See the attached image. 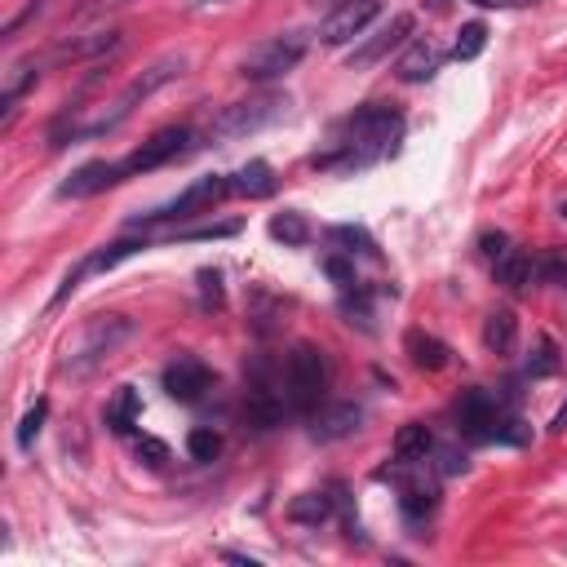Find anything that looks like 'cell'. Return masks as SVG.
Masks as SVG:
<instances>
[{
  "instance_id": "obj_24",
  "label": "cell",
  "mask_w": 567,
  "mask_h": 567,
  "mask_svg": "<svg viewBox=\"0 0 567 567\" xmlns=\"http://www.w3.org/2000/svg\"><path fill=\"white\" fill-rule=\"evenodd\" d=\"M271 235L280 244H288V249H302V244L311 240V226H306L302 213L288 209V213H280V218H271Z\"/></svg>"
},
{
  "instance_id": "obj_15",
  "label": "cell",
  "mask_w": 567,
  "mask_h": 567,
  "mask_svg": "<svg viewBox=\"0 0 567 567\" xmlns=\"http://www.w3.org/2000/svg\"><path fill=\"white\" fill-rule=\"evenodd\" d=\"M359 421H364V412H359V404H333V408H319V412H315L311 435H315L319 443H337V439L355 435Z\"/></svg>"
},
{
  "instance_id": "obj_4",
  "label": "cell",
  "mask_w": 567,
  "mask_h": 567,
  "mask_svg": "<svg viewBox=\"0 0 567 567\" xmlns=\"http://www.w3.org/2000/svg\"><path fill=\"white\" fill-rule=\"evenodd\" d=\"M284 399L293 412H315L328 399V359L319 346H293L284 364Z\"/></svg>"
},
{
  "instance_id": "obj_5",
  "label": "cell",
  "mask_w": 567,
  "mask_h": 567,
  "mask_svg": "<svg viewBox=\"0 0 567 567\" xmlns=\"http://www.w3.org/2000/svg\"><path fill=\"white\" fill-rule=\"evenodd\" d=\"M306 58V40L297 32L288 36H275V40H262L257 49H249V58L240 63V76L244 80H257V85H266V80H280L288 76L297 63Z\"/></svg>"
},
{
  "instance_id": "obj_43",
  "label": "cell",
  "mask_w": 567,
  "mask_h": 567,
  "mask_svg": "<svg viewBox=\"0 0 567 567\" xmlns=\"http://www.w3.org/2000/svg\"><path fill=\"white\" fill-rule=\"evenodd\" d=\"M426 5H430V9H443V5H448V0H426Z\"/></svg>"
},
{
  "instance_id": "obj_7",
  "label": "cell",
  "mask_w": 567,
  "mask_h": 567,
  "mask_svg": "<svg viewBox=\"0 0 567 567\" xmlns=\"http://www.w3.org/2000/svg\"><path fill=\"white\" fill-rule=\"evenodd\" d=\"M222 195H231V178H218V173H209V178H195L182 195H173L169 204H160V209L142 213L138 222H182V218H195V213H209L213 204L222 200Z\"/></svg>"
},
{
  "instance_id": "obj_18",
  "label": "cell",
  "mask_w": 567,
  "mask_h": 567,
  "mask_svg": "<svg viewBox=\"0 0 567 567\" xmlns=\"http://www.w3.org/2000/svg\"><path fill=\"white\" fill-rule=\"evenodd\" d=\"M536 280V262L528 253H519V249H505L497 257V284L501 288H510V293H523Z\"/></svg>"
},
{
  "instance_id": "obj_31",
  "label": "cell",
  "mask_w": 567,
  "mask_h": 567,
  "mask_svg": "<svg viewBox=\"0 0 567 567\" xmlns=\"http://www.w3.org/2000/svg\"><path fill=\"white\" fill-rule=\"evenodd\" d=\"M333 240L337 244H346V253H368V257H377V244H373V235L364 231V226H333Z\"/></svg>"
},
{
  "instance_id": "obj_41",
  "label": "cell",
  "mask_w": 567,
  "mask_h": 567,
  "mask_svg": "<svg viewBox=\"0 0 567 567\" xmlns=\"http://www.w3.org/2000/svg\"><path fill=\"white\" fill-rule=\"evenodd\" d=\"M550 430H567V404L554 412V421H550Z\"/></svg>"
},
{
  "instance_id": "obj_9",
  "label": "cell",
  "mask_w": 567,
  "mask_h": 567,
  "mask_svg": "<svg viewBox=\"0 0 567 567\" xmlns=\"http://www.w3.org/2000/svg\"><path fill=\"white\" fill-rule=\"evenodd\" d=\"M381 18V0H342L333 14L319 23V40L324 45H350L359 40Z\"/></svg>"
},
{
  "instance_id": "obj_37",
  "label": "cell",
  "mask_w": 567,
  "mask_h": 567,
  "mask_svg": "<svg viewBox=\"0 0 567 567\" xmlns=\"http://www.w3.org/2000/svg\"><path fill=\"white\" fill-rule=\"evenodd\" d=\"M40 9H45V5H40V0H32V5H27L23 14H18V18H9V27H5V40H14V36H18V27H23V23H32V18L40 14Z\"/></svg>"
},
{
  "instance_id": "obj_40",
  "label": "cell",
  "mask_w": 567,
  "mask_h": 567,
  "mask_svg": "<svg viewBox=\"0 0 567 567\" xmlns=\"http://www.w3.org/2000/svg\"><path fill=\"white\" fill-rule=\"evenodd\" d=\"M470 5H479V9H514L519 0H470Z\"/></svg>"
},
{
  "instance_id": "obj_22",
  "label": "cell",
  "mask_w": 567,
  "mask_h": 567,
  "mask_svg": "<svg viewBox=\"0 0 567 567\" xmlns=\"http://www.w3.org/2000/svg\"><path fill=\"white\" fill-rule=\"evenodd\" d=\"M514 337H519V319H514V311H492L488 324H483V346L505 355V350H514Z\"/></svg>"
},
{
  "instance_id": "obj_44",
  "label": "cell",
  "mask_w": 567,
  "mask_h": 567,
  "mask_svg": "<svg viewBox=\"0 0 567 567\" xmlns=\"http://www.w3.org/2000/svg\"><path fill=\"white\" fill-rule=\"evenodd\" d=\"M191 5H218V0H191Z\"/></svg>"
},
{
  "instance_id": "obj_12",
  "label": "cell",
  "mask_w": 567,
  "mask_h": 567,
  "mask_svg": "<svg viewBox=\"0 0 567 567\" xmlns=\"http://www.w3.org/2000/svg\"><path fill=\"white\" fill-rule=\"evenodd\" d=\"M209 386H213L209 364H204V359H195V355H178L169 368H164V390H169L178 404H200Z\"/></svg>"
},
{
  "instance_id": "obj_1",
  "label": "cell",
  "mask_w": 567,
  "mask_h": 567,
  "mask_svg": "<svg viewBox=\"0 0 567 567\" xmlns=\"http://www.w3.org/2000/svg\"><path fill=\"white\" fill-rule=\"evenodd\" d=\"M404 133V120H399L395 107L386 102H368L355 116H346L333 133V151H319L311 160L315 169H337V173H359L368 164H377L381 156H390Z\"/></svg>"
},
{
  "instance_id": "obj_6",
  "label": "cell",
  "mask_w": 567,
  "mask_h": 567,
  "mask_svg": "<svg viewBox=\"0 0 567 567\" xmlns=\"http://www.w3.org/2000/svg\"><path fill=\"white\" fill-rule=\"evenodd\" d=\"M288 98L284 94H262V98H249V102H231V107L222 111L218 120H213V133L218 138H253V133H262L266 125H275V120L284 116Z\"/></svg>"
},
{
  "instance_id": "obj_38",
  "label": "cell",
  "mask_w": 567,
  "mask_h": 567,
  "mask_svg": "<svg viewBox=\"0 0 567 567\" xmlns=\"http://www.w3.org/2000/svg\"><path fill=\"white\" fill-rule=\"evenodd\" d=\"M545 280H567V262H563V257H550V262H545Z\"/></svg>"
},
{
  "instance_id": "obj_23",
  "label": "cell",
  "mask_w": 567,
  "mask_h": 567,
  "mask_svg": "<svg viewBox=\"0 0 567 567\" xmlns=\"http://www.w3.org/2000/svg\"><path fill=\"white\" fill-rule=\"evenodd\" d=\"M430 452H435V435H430L421 421H408V426L399 430V439H395V457H404V461H426Z\"/></svg>"
},
{
  "instance_id": "obj_8",
  "label": "cell",
  "mask_w": 567,
  "mask_h": 567,
  "mask_svg": "<svg viewBox=\"0 0 567 567\" xmlns=\"http://www.w3.org/2000/svg\"><path fill=\"white\" fill-rule=\"evenodd\" d=\"M191 138H195V133H191L187 125H173V129L151 133V138L142 142V147L133 151L125 164H120V173H125V178H133V173H156V169H164L169 160L187 156V151H191Z\"/></svg>"
},
{
  "instance_id": "obj_27",
  "label": "cell",
  "mask_w": 567,
  "mask_h": 567,
  "mask_svg": "<svg viewBox=\"0 0 567 567\" xmlns=\"http://www.w3.org/2000/svg\"><path fill=\"white\" fill-rule=\"evenodd\" d=\"M133 421H138V395H133V386H125L116 399V408H107V426L116 430V435H129Z\"/></svg>"
},
{
  "instance_id": "obj_19",
  "label": "cell",
  "mask_w": 567,
  "mask_h": 567,
  "mask_svg": "<svg viewBox=\"0 0 567 567\" xmlns=\"http://www.w3.org/2000/svg\"><path fill=\"white\" fill-rule=\"evenodd\" d=\"M408 355L417 368H426V373H439V368H448V355L452 350L439 342L435 333H421V328H412L408 333Z\"/></svg>"
},
{
  "instance_id": "obj_36",
  "label": "cell",
  "mask_w": 567,
  "mask_h": 567,
  "mask_svg": "<svg viewBox=\"0 0 567 567\" xmlns=\"http://www.w3.org/2000/svg\"><path fill=\"white\" fill-rule=\"evenodd\" d=\"M200 293H204V306H222V275L218 271H200Z\"/></svg>"
},
{
  "instance_id": "obj_2",
  "label": "cell",
  "mask_w": 567,
  "mask_h": 567,
  "mask_svg": "<svg viewBox=\"0 0 567 567\" xmlns=\"http://www.w3.org/2000/svg\"><path fill=\"white\" fill-rule=\"evenodd\" d=\"M133 337V324L125 315H94L80 324V333L67 342V359H63V373L71 377H89L116 355Z\"/></svg>"
},
{
  "instance_id": "obj_33",
  "label": "cell",
  "mask_w": 567,
  "mask_h": 567,
  "mask_svg": "<svg viewBox=\"0 0 567 567\" xmlns=\"http://www.w3.org/2000/svg\"><path fill=\"white\" fill-rule=\"evenodd\" d=\"M532 439V430L523 426L519 417H501L497 421V435H492V443H510V448H519V443H528Z\"/></svg>"
},
{
  "instance_id": "obj_34",
  "label": "cell",
  "mask_w": 567,
  "mask_h": 567,
  "mask_svg": "<svg viewBox=\"0 0 567 567\" xmlns=\"http://www.w3.org/2000/svg\"><path fill=\"white\" fill-rule=\"evenodd\" d=\"M138 457L147 461V466H164V461H169V448H164L156 435H138Z\"/></svg>"
},
{
  "instance_id": "obj_25",
  "label": "cell",
  "mask_w": 567,
  "mask_h": 567,
  "mask_svg": "<svg viewBox=\"0 0 567 567\" xmlns=\"http://www.w3.org/2000/svg\"><path fill=\"white\" fill-rule=\"evenodd\" d=\"M142 249H147V240H138V235H129V240H116V244H107L102 253L89 257V271H111V266H120L125 257L142 253Z\"/></svg>"
},
{
  "instance_id": "obj_42",
  "label": "cell",
  "mask_w": 567,
  "mask_h": 567,
  "mask_svg": "<svg viewBox=\"0 0 567 567\" xmlns=\"http://www.w3.org/2000/svg\"><path fill=\"white\" fill-rule=\"evenodd\" d=\"M107 5H125V0H98V9H107Z\"/></svg>"
},
{
  "instance_id": "obj_29",
  "label": "cell",
  "mask_w": 567,
  "mask_h": 567,
  "mask_svg": "<svg viewBox=\"0 0 567 567\" xmlns=\"http://www.w3.org/2000/svg\"><path fill=\"white\" fill-rule=\"evenodd\" d=\"M550 373H559V346H554L550 337H541L536 350L528 355V377H550Z\"/></svg>"
},
{
  "instance_id": "obj_17",
  "label": "cell",
  "mask_w": 567,
  "mask_h": 567,
  "mask_svg": "<svg viewBox=\"0 0 567 567\" xmlns=\"http://www.w3.org/2000/svg\"><path fill=\"white\" fill-rule=\"evenodd\" d=\"M275 169L266 160H249L244 169L231 173V195H244V200H266V195H275Z\"/></svg>"
},
{
  "instance_id": "obj_14",
  "label": "cell",
  "mask_w": 567,
  "mask_h": 567,
  "mask_svg": "<svg viewBox=\"0 0 567 567\" xmlns=\"http://www.w3.org/2000/svg\"><path fill=\"white\" fill-rule=\"evenodd\" d=\"M443 67V49L435 45V40H412L408 45V54L399 58V80H404V85H426L430 76H435V71Z\"/></svg>"
},
{
  "instance_id": "obj_16",
  "label": "cell",
  "mask_w": 567,
  "mask_h": 567,
  "mask_svg": "<svg viewBox=\"0 0 567 567\" xmlns=\"http://www.w3.org/2000/svg\"><path fill=\"white\" fill-rule=\"evenodd\" d=\"M120 45V32H89V36H71V40H58L54 45V63H80V58H98L107 49Z\"/></svg>"
},
{
  "instance_id": "obj_13",
  "label": "cell",
  "mask_w": 567,
  "mask_h": 567,
  "mask_svg": "<svg viewBox=\"0 0 567 567\" xmlns=\"http://www.w3.org/2000/svg\"><path fill=\"white\" fill-rule=\"evenodd\" d=\"M120 178H125V173H120V164L89 160V164H80V169L71 173L63 187H58V200H89V195H98V191L116 187Z\"/></svg>"
},
{
  "instance_id": "obj_20",
  "label": "cell",
  "mask_w": 567,
  "mask_h": 567,
  "mask_svg": "<svg viewBox=\"0 0 567 567\" xmlns=\"http://www.w3.org/2000/svg\"><path fill=\"white\" fill-rule=\"evenodd\" d=\"M328 514H333V497H324V492H302L288 501V519L302 528H319V523H328Z\"/></svg>"
},
{
  "instance_id": "obj_10",
  "label": "cell",
  "mask_w": 567,
  "mask_h": 567,
  "mask_svg": "<svg viewBox=\"0 0 567 567\" xmlns=\"http://www.w3.org/2000/svg\"><path fill=\"white\" fill-rule=\"evenodd\" d=\"M497 421H501V408L497 399L488 395V390H466V395L457 399V430L474 443H492L497 435Z\"/></svg>"
},
{
  "instance_id": "obj_3",
  "label": "cell",
  "mask_w": 567,
  "mask_h": 567,
  "mask_svg": "<svg viewBox=\"0 0 567 567\" xmlns=\"http://www.w3.org/2000/svg\"><path fill=\"white\" fill-rule=\"evenodd\" d=\"M182 71H187V54H164V58H156L147 71H138V76L129 80V89L116 98V107H111L107 116L98 120V125H89L85 133H111V129H120L133 116V111H138V102H147L151 94H160L164 85H173Z\"/></svg>"
},
{
  "instance_id": "obj_21",
  "label": "cell",
  "mask_w": 567,
  "mask_h": 567,
  "mask_svg": "<svg viewBox=\"0 0 567 567\" xmlns=\"http://www.w3.org/2000/svg\"><path fill=\"white\" fill-rule=\"evenodd\" d=\"M36 80H40V63H36V58L18 63V67L5 76V98H0V102H5V129H9V120H14L18 98H23V94H27V85H36Z\"/></svg>"
},
{
  "instance_id": "obj_32",
  "label": "cell",
  "mask_w": 567,
  "mask_h": 567,
  "mask_svg": "<svg viewBox=\"0 0 567 567\" xmlns=\"http://www.w3.org/2000/svg\"><path fill=\"white\" fill-rule=\"evenodd\" d=\"M435 461H439V474H443V479H457V474L470 470V457L457 448V443H439V448H435Z\"/></svg>"
},
{
  "instance_id": "obj_45",
  "label": "cell",
  "mask_w": 567,
  "mask_h": 567,
  "mask_svg": "<svg viewBox=\"0 0 567 567\" xmlns=\"http://www.w3.org/2000/svg\"><path fill=\"white\" fill-rule=\"evenodd\" d=\"M563 218H567V200H563Z\"/></svg>"
},
{
  "instance_id": "obj_26",
  "label": "cell",
  "mask_w": 567,
  "mask_h": 567,
  "mask_svg": "<svg viewBox=\"0 0 567 567\" xmlns=\"http://www.w3.org/2000/svg\"><path fill=\"white\" fill-rule=\"evenodd\" d=\"M483 49H488V23H466V27L457 32L452 58H457V63H470V58H479Z\"/></svg>"
},
{
  "instance_id": "obj_30",
  "label": "cell",
  "mask_w": 567,
  "mask_h": 567,
  "mask_svg": "<svg viewBox=\"0 0 567 567\" xmlns=\"http://www.w3.org/2000/svg\"><path fill=\"white\" fill-rule=\"evenodd\" d=\"M45 417H49V399H36V404L27 408L23 426H18V448H23V452H32V443L40 435V426H45Z\"/></svg>"
},
{
  "instance_id": "obj_11",
  "label": "cell",
  "mask_w": 567,
  "mask_h": 567,
  "mask_svg": "<svg viewBox=\"0 0 567 567\" xmlns=\"http://www.w3.org/2000/svg\"><path fill=\"white\" fill-rule=\"evenodd\" d=\"M412 27H417V23H412V14H395L386 27H381V32H373V36L364 40V45L350 49V54H346V67H350V71H364V67L381 63L390 49H399V45H404V40L412 36Z\"/></svg>"
},
{
  "instance_id": "obj_39",
  "label": "cell",
  "mask_w": 567,
  "mask_h": 567,
  "mask_svg": "<svg viewBox=\"0 0 567 567\" xmlns=\"http://www.w3.org/2000/svg\"><path fill=\"white\" fill-rule=\"evenodd\" d=\"M483 253H488V257H501V253H505V235H483Z\"/></svg>"
},
{
  "instance_id": "obj_28",
  "label": "cell",
  "mask_w": 567,
  "mask_h": 567,
  "mask_svg": "<svg viewBox=\"0 0 567 567\" xmlns=\"http://www.w3.org/2000/svg\"><path fill=\"white\" fill-rule=\"evenodd\" d=\"M187 452H191L195 461H218L222 435H218V430H209V426H195L191 435H187Z\"/></svg>"
},
{
  "instance_id": "obj_35",
  "label": "cell",
  "mask_w": 567,
  "mask_h": 567,
  "mask_svg": "<svg viewBox=\"0 0 567 567\" xmlns=\"http://www.w3.org/2000/svg\"><path fill=\"white\" fill-rule=\"evenodd\" d=\"M324 271H328V280L342 288L355 284V262H346V257H324Z\"/></svg>"
}]
</instances>
